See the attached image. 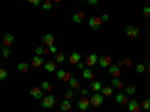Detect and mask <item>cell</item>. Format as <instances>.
Wrapping results in <instances>:
<instances>
[{
	"label": "cell",
	"instance_id": "obj_11",
	"mask_svg": "<svg viewBox=\"0 0 150 112\" xmlns=\"http://www.w3.org/2000/svg\"><path fill=\"white\" fill-rule=\"evenodd\" d=\"M108 73L111 75L112 78H119V76H120V73H122L120 66H117V64H111V66L108 67Z\"/></svg>",
	"mask_w": 150,
	"mask_h": 112
},
{
	"label": "cell",
	"instance_id": "obj_21",
	"mask_svg": "<svg viewBox=\"0 0 150 112\" xmlns=\"http://www.w3.org/2000/svg\"><path fill=\"white\" fill-rule=\"evenodd\" d=\"M35 51H36V55H45V54L50 52V49H48L47 45H39V46L35 49Z\"/></svg>",
	"mask_w": 150,
	"mask_h": 112
},
{
	"label": "cell",
	"instance_id": "obj_4",
	"mask_svg": "<svg viewBox=\"0 0 150 112\" xmlns=\"http://www.w3.org/2000/svg\"><path fill=\"white\" fill-rule=\"evenodd\" d=\"M101 24H102L101 17H90V18H89V26H90L93 30H99Z\"/></svg>",
	"mask_w": 150,
	"mask_h": 112
},
{
	"label": "cell",
	"instance_id": "obj_7",
	"mask_svg": "<svg viewBox=\"0 0 150 112\" xmlns=\"http://www.w3.org/2000/svg\"><path fill=\"white\" fill-rule=\"evenodd\" d=\"M125 33H126V36H128V37H132V39H135V37H138L140 30L137 29L135 26H128V27H126V30H125Z\"/></svg>",
	"mask_w": 150,
	"mask_h": 112
},
{
	"label": "cell",
	"instance_id": "obj_20",
	"mask_svg": "<svg viewBox=\"0 0 150 112\" xmlns=\"http://www.w3.org/2000/svg\"><path fill=\"white\" fill-rule=\"evenodd\" d=\"M44 67H45V70L50 72V73H53V72L57 70V67H56V61H47V63H44Z\"/></svg>",
	"mask_w": 150,
	"mask_h": 112
},
{
	"label": "cell",
	"instance_id": "obj_13",
	"mask_svg": "<svg viewBox=\"0 0 150 112\" xmlns=\"http://www.w3.org/2000/svg\"><path fill=\"white\" fill-rule=\"evenodd\" d=\"M14 41H15L14 34H12V33H5V36H3V46L9 48L12 43H14Z\"/></svg>",
	"mask_w": 150,
	"mask_h": 112
},
{
	"label": "cell",
	"instance_id": "obj_45",
	"mask_svg": "<svg viewBox=\"0 0 150 112\" xmlns=\"http://www.w3.org/2000/svg\"><path fill=\"white\" fill-rule=\"evenodd\" d=\"M51 2H54V3H60L62 0H51Z\"/></svg>",
	"mask_w": 150,
	"mask_h": 112
},
{
	"label": "cell",
	"instance_id": "obj_43",
	"mask_svg": "<svg viewBox=\"0 0 150 112\" xmlns=\"http://www.w3.org/2000/svg\"><path fill=\"white\" fill-rule=\"evenodd\" d=\"M108 18H110V17H108V15H107V14H104V15H102V17H101V20H102V21H107V20H108Z\"/></svg>",
	"mask_w": 150,
	"mask_h": 112
},
{
	"label": "cell",
	"instance_id": "obj_32",
	"mask_svg": "<svg viewBox=\"0 0 150 112\" xmlns=\"http://www.w3.org/2000/svg\"><path fill=\"white\" fill-rule=\"evenodd\" d=\"M42 8L45 9V10H50L53 8V2L51 0H44V3H42Z\"/></svg>",
	"mask_w": 150,
	"mask_h": 112
},
{
	"label": "cell",
	"instance_id": "obj_3",
	"mask_svg": "<svg viewBox=\"0 0 150 112\" xmlns=\"http://www.w3.org/2000/svg\"><path fill=\"white\" fill-rule=\"evenodd\" d=\"M98 60H99V55L98 54H90V55H87L86 58V67H93L95 64H98Z\"/></svg>",
	"mask_w": 150,
	"mask_h": 112
},
{
	"label": "cell",
	"instance_id": "obj_10",
	"mask_svg": "<svg viewBox=\"0 0 150 112\" xmlns=\"http://www.w3.org/2000/svg\"><path fill=\"white\" fill-rule=\"evenodd\" d=\"M56 75H57V78H59V79L66 81V82H68V81L71 79V76H72L71 73H68V72L63 70V69H57V70H56Z\"/></svg>",
	"mask_w": 150,
	"mask_h": 112
},
{
	"label": "cell",
	"instance_id": "obj_23",
	"mask_svg": "<svg viewBox=\"0 0 150 112\" xmlns=\"http://www.w3.org/2000/svg\"><path fill=\"white\" fill-rule=\"evenodd\" d=\"M99 93H101L104 97H110V96L112 94V87H111V85L102 87V88H101V91H99Z\"/></svg>",
	"mask_w": 150,
	"mask_h": 112
},
{
	"label": "cell",
	"instance_id": "obj_30",
	"mask_svg": "<svg viewBox=\"0 0 150 112\" xmlns=\"http://www.w3.org/2000/svg\"><path fill=\"white\" fill-rule=\"evenodd\" d=\"M135 91H137L135 85H128V87H126V90H125V93H126L128 96H132V94H135Z\"/></svg>",
	"mask_w": 150,
	"mask_h": 112
},
{
	"label": "cell",
	"instance_id": "obj_41",
	"mask_svg": "<svg viewBox=\"0 0 150 112\" xmlns=\"http://www.w3.org/2000/svg\"><path fill=\"white\" fill-rule=\"evenodd\" d=\"M78 93H80V94H81L83 97H86V96H87V93H89V90H87V88H81V90H80Z\"/></svg>",
	"mask_w": 150,
	"mask_h": 112
},
{
	"label": "cell",
	"instance_id": "obj_28",
	"mask_svg": "<svg viewBox=\"0 0 150 112\" xmlns=\"http://www.w3.org/2000/svg\"><path fill=\"white\" fill-rule=\"evenodd\" d=\"M132 64V60H131V57H126V58H123L122 61H119V64L117 66H131Z\"/></svg>",
	"mask_w": 150,
	"mask_h": 112
},
{
	"label": "cell",
	"instance_id": "obj_1",
	"mask_svg": "<svg viewBox=\"0 0 150 112\" xmlns=\"http://www.w3.org/2000/svg\"><path fill=\"white\" fill-rule=\"evenodd\" d=\"M54 105H56V99H54V96L51 93H48L47 96L42 97V106L45 109H51Z\"/></svg>",
	"mask_w": 150,
	"mask_h": 112
},
{
	"label": "cell",
	"instance_id": "obj_35",
	"mask_svg": "<svg viewBox=\"0 0 150 112\" xmlns=\"http://www.w3.org/2000/svg\"><path fill=\"white\" fill-rule=\"evenodd\" d=\"M135 70L138 72V73H144V72H146V66H144L143 63H138V64L135 66Z\"/></svg>",
	"mask_w": 150,
	"mask_h": 112
},
{
	"label": "cell",
	"instance_id": "obj_40",
	"mask_svg": "<svg viewBox=\"0 0 150 112\" xmlns=\"http://www.w3.org/2000/svg\"><path fill=\"white\" fill-rule=\"evenodd\" d=\"M99 3V0H87V5H90V6H96Z\"/></svg>",
	"mask_w": 150,
	"mask_h": 112
},
{
	"label": "cell",
	"instance_id": "obj_47",
	"mask_svg": "<svg viewBox=\"0 0 150 112\" xmlns=\"http://www.w3.org/2000/svg\"><path fill=\"white\" fill-rule=\"evenodd\" d=\"M81 2H87V0H81Z\"/></svg>",
	"mask_w": 150,
	"mask_h": 112
},
{
	"label": "cell",
	"instance_id": "obj_12",
	"mask_svg": "<svg viewBox=\"0 0 150 112\" xmlns=\"http://www.w3.org/2000/svg\"><path fill=\"white\" fill-rule=\"evenodd\" d=\"M116 102L119 105H128L129 100H128V94L126 93H117L116 94Z\"/></svg>",
	"mask_w": 150,
	"mask_h": 112
},
{
	"label": "cell",
	"instance_id": "obj_36",
	"mask_svg": "<svg viewBox=\"0 0 150 112\" xmlns=\"http://www.w3.org/2000/svg\"><path fill=\"white\" fill-rule=\"evenodd\" d=\"M63 61H65V55L63 54H56V63H63Z\"/></svg>",
	"mask_w": 150,
	"mask_h": 112
},
{
	"label": "cell",
	"instance_id": "obj_38",
	"mask_svg": "<svg viewBox=\"0 0 150 112\" xmlns=\"http://www.w3.org/2000/svg\"><path fill=\"white\" fill-rule=\"evenodd\" d=\"M27 2H29L30 5H33V6H39V5L42 3V0H27Z\"/></svg>",
	"mask_w": 150,
	"mask_h": 112
},
{
	"label": "cell",
	"instance_id": "obj_31",
	"mask_svg": "<svg viewBox=\"0 0 150 112\" xmlns=\"http://www.w3.org/2000/svg\"><path fill=\"white\" fill-rule=\"evenodd\" d=\"M72 97H75V90H72V88L66 90V91H65V99H68V100H71Z\"/></svg>",
	"mask_w": 150,
	"mask_h": 112
},
{
	"label": "cell",
	"instance_id": "obj_48",
	"mask_svg": "<svg viewBox=\"0 0 150 112\" xmlns=\"http://www.w3.org/2000/svg\"><path fill=\"white\" fill-rule=\"evenodd\" d=\"M149 24H150V18H149Z\"/></svg>",
	"mask_w": 150,
	"mask_h": 112
},
{
	"label": "cell",
	"instance_id": "obj_17",
	"mask_svg": "<svg viewBox=\"0 0 150 112\" xmlns=\"http://www.w3.org/2000/svg\"><path fill=\"white\" fill-rule=\"evenodd\" d=\"M83 76H84V79H87V81H92L93 78H95V72L92 70V69H83Z\"/></svg>",
	"mask_w": 150,
	"mask_h": 112
},
{
	"label": "cell",
	"instance_id": "obj_34",
	"mask_svg": "<svg viewBox=\"0 0 150 112\" xmlns=\"http://www.w3.org/2000/svg\"><path fill=\"white\" fill-rule=\"evenodd\" d=\"M141 108L147 112V111H150V99H146V100L141 103Z\"/></svg>",
	"mask_w": 150,
	"mask_h": 112
},
{
	"label": "cell",
	"instance_id": "obj_6",
	"mask_svg": "<svg viewBox=\"0 0 150 112\" xmlns=\"http://www.w3.org/2000/svg\"><path fill=\"white\" fill-rule=\"evenodd\" d=\"M98 63H99V66H101L102 69H108V67L112 64V61H111V57H108V55H104V57H99Z\"/></svg>",
	"mask_w": 150,
	"mask_h": 112
},
{
	"label": "cell",
	"instance_id": "obj_26",
	"mask_svg": "<svg viewBox=\"0 0 150 112\" xmlns=\"http://www.w3.org/2000/svg\"><path fill=\"white\" fill-rule=\"evenodd\" d=\"M32 64H33L35 67H41V66L44 64V58H42L41 55H36V57H33V60H32Z\"/></svg>",
	"mask_w": 150,
	"mask_h": 112
},
{
	"label": "cell",
	"instance_id": "obj_39",
	"mask_svg": "<svg viewBox=\"0 0 150 112\" xmlns=\"http://www.w3.org/2000/svg\"><path fill=\"white\" fill-rule=\"evenodd\" d=\"M48 49H50V52H51V54H57V48L54 46V45H51V46H48Z\"/></svg>",
	"mask_w": 150,
	"mask_h": 112
},
{
	"label": "cell",
	"instance_id": "obj_22",
	"mask_svg": "<svg viewBox=\"0 0 150 112\" xmlns=\"http://www.w3.org/2000/svg\"><path fill=\"white\" fill-rule=\"evenodd\" d=\"M80 61H81L80 52H72L71 54V57H69V63L71 64H77V63H80Z\"/></svg>",
	"mask_w": 150,
	"mask_h": 112
},
{
	"label": "cell",
	"instance_id": "obj_18",
	"mask_svg": "<svg viewBox=\"0 0 150 112\" xmlns=\"http://www.w3.org/2000/svg\"><path fill=\"white\" fill-rule=\"evenodd\" d=\"M71 108H72L71 100H68V99H63V100H62V105H60L62 112H69V111H71Z\"/></svg>",
	"mask_w": 150,
	"mask_h": 112
},
{
	"label": "cell",
	"instance_id": "obj_15",
	"mask_svg": "<svg viewBox=\"0 0 150 112\" xmlns=\"http://www.w3.org/2000/svg\"><path fill=\"white\" fill-rule=\"evenodd\" d=\"M42 42H44L47 46H51V45H54V36H53L51 33H47V34H44V36H42Z\"/></svg>",
	"mask_w": 150,
	"mask_h": 112
},
{
	"label": "cell",
	"instance_id": "obj_9",
	"mask_svg": "<svg viewBox=\"0 0 150 112\" xmlns=\"http://www.w3.org/2000/svg\"><path fill=\"white\" fill-rule=\"evenodd\" d=\"M78 109L81 111V112H86L87 109H89V106H90V99H87V97H83L81 100H78Z\"/></svg>",
	"mask_w": 150,
	"mask_h": 112
},
{
	"label": "cell",
	"instance_id": "obj_37",
	"mask_svg": "<svg viewBox=\"0 0 150 112\" xmlns=\"http://www.w3.org/2000/svg\"><path fill=\"white\" fill-rule=\"evenodd\" d=\"M143 15L146 18H150V6H144L143 8Z\"/></svg>",
	"mask_w": 150,
	"mask_h": 112
},
{
	"label": "cell",
	"instance_id": "obj_16",
	"mask_svg": "<svg viewBox=\"0 0 150 112\" xmlns=\"http://www.w3.org/2000/svg\"><path fill=\"white\" fill-rule=\"evenodd\" d=\"M72 21L75 24H81L84 21V12H75V14L72 15Z\"/></svg>",
	"mask_w": 150,
	"mask_h": 112
},
{
	"label": "cell",
	"instance_id": "obj_29",
	"mask_svg": "<svg viewBox=\"0 0 150 112\" xmlns=\"http://www.w3.org/2000/svg\"><path fill=\"white\" fill-rule=\"evenodd\" d=\"M2 55H3V58H9V55H11V49L8 48V46H2Z\"/></svg>",
	"mask_w": 150,
	"mask_h": 112
},
{
	"label": "cell",
	"instance_id": "obj_14",
	"mask_svg": "<svg viewBox=\"0 0 150 112\" xmlns=\"http://www.w3.org/2000/svg\"><path fill=\"white\" fill-rule=\"evenodd\" d=\"M126 106H128V111L129 112H140V109H141V105L137 102V100H131Z\"/></svg>",
	"mask_w": 150,
	"mask_h": 112
},
{
	"label": "cell",
	"instance_id": "obj_27",
	"mask_svg": "<svg viewBox=\"0 0 150 112\" xmlns=\"http://www.w3.org/2000/svg\"><path fill=\"white\" fill-rule=\"evenodd\" d=\"M41 88H42V90H44L45 93H53V85L50 84L48 81H44V82H42Z\"/></svg>",
	"mask_w": 150,
	"mask_h": 112
},
{
	"label": "cell",
	"instance_id": "obj_2",
	"mask_svg": "<svg viewBox=\"0 0 150 112\" xmlns=\"http://www.w3.org/2000/svg\"><path fill=\"white\" fill-rule=\"evenodd\" d=\"M104 103V96L101 93H93L92 97H90V105L95 106V108H99Z\"/></svg>",
	"mask_w": 150,
	"mask_h": 112
},
{
	"label": "cell",
	"instance_id": "obj_24",
	"mask_svg": "<svg viewBox=\"0 0 150 112\" xmlns=\"http://www.w3.org/2000/svg\"><path fill=\"white\" fill-rule=\"evenodd\" d=\"M17 69L21 72V73H24V75H27L29 73V64L27 63H24V61H21V63H18V66H17Z\"/></svg>",
	"mask_w": 150,
	"mask_h": 112
},
{
	"label": "cell",
	"instance_id": "obj_8",
	"mask_svg": "<svg viewBox=\"0 0 150 112\" xmlns=\"http://www.w3.org/2000/svg\"><path fill=\"white\" fill-rule=\"evenodd\" d=\"M68 84H69V87H71L72 90H75V93H78V91L81 90V84H80L78 78H75V76H71V79L68 81Z\"/></svg>",
	"mask_w": 150,
	"mask_h": 112
},
{
	"label": "cell",
	"instance_id": "obj_33",
	"mask_svg": "<svg viewBox=\"0 0 150 112\" xmlns=\"http://www.w3.org/2000/svg\"><path fill=\"white\" fill-rule=\"evenodd\" d=\"M8 78V70L5 67H0V81H5Z\"/></svg>",
	"mask_w": 150,
	"mask_h": 112
},
{
	"label": "cell",
	"instance_id": "obj_25",
	"mask_svg": "<svg viewBox=\"0 0 150 112\" xmlns=\"http://www.w3.org/2000/svg\"><path fill=\"white\" fill-rule=\"evenodd\" d=\"M111 87H114L117 90H122L123 88V81H120L119 78H112L111 79Z\"/></svg>",
	"mask_w": 150,
	"mask_h": 112
},
{
	"label": "cell",
	"instance_id": "obj_42",
	"mask_svg": "<svg viewBox=\"0 0 150 112\" xmlns=\"http://www.w3.org/2000/svg\"><path fill=\"white\" fill-rule=\"evenodd\" d=\"M77 67L78 69H84L86 67V63H81V61H80V63H77Z\"/></svg>",
	"mask_w": 150,
	"mask_h": 112
},
{
	"label": "cell",
	"instance_id": "obj_5",
	"mask_svg": "<svg viewBox=\"0 0 150 112\" xmlns=\"http://www.w3.org/2000/svg\"><path fill=\"white\" fill-rule=\"evenodd\" d=\"M30 96L33 99H36V100H42V97H44V90L39 88V87H33V88L30 90Z\"/></svg>",
	"mask_w": 150,
	"mask_h": 112
},
{
	"label": "cell",
	"instance_id": "obj_46",
	"mask_svg": "<svg viewBox=\"0 0 150 112\" xmlns=\"http://www.w3.org/2000/svg\"><path fill=\"white\" fill-rule=\"evenodd\" d=\"M2 46H3V43H2V42H0V49H2Z\"/></svg>",
	"mask_w": 150,
	"mask_h": 112
},
{
	"label": "cell",
	"instance_id": "obj_19",
	"mask_svg": "<svg viewBox=\"0 0 150 112\" xmlns=\"http://www.w3.org/2000/svg\"><path fill=\"white\" fill-rule=\"evenodd\" d=\"M101 88H102V82H101V81H92L90 90H92L93 93H99V91H101Z\"/></svg>",
	"mask_w": 150,
	"mask_h": 112
},
{
	"label": "cell",
	"instance_id": "obj_44",
	"mask_svg": "<svg viewBox=\"0 0 150 112\" xmlns=\"http://www.w3.org/2000/svg\"><path fill=\"white\" fill-rule=\"evenodd\" d=\"M146 70H147V72H149V73H150V63H149V66H147V67H146Z\"/></svg>",
	"mask_w": 150,
	"mask_h": 112
}]
</instances>
